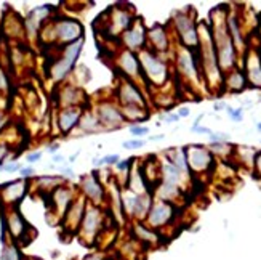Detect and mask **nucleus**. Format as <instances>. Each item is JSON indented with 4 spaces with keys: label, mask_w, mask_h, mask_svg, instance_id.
<instances>
[{
    "label": "nucleus",
    "mask_w": 261,
    "mask_h": 260,
    "mask_svg": "<svg viewBox=\"0 0 261 260\" xmlns=\"http://www.w3.org/2000/svg\"><path fill=\"white\" fill-rule=\"evenodd\" d=\"M197 32H199V48L197 58L201 66L202 80L205 87L213 93L223 92V71L220 69L218 58H216V50L213 45L212 31H210L208 21H197Z\"/></svg>",
    "instance_id": "1"
},
{
    "label": "nucleus",
    "mask_w": 261,
    "mask_h": 260,
    "mask_svg": "<svg viewBox=\"0 0 261 260\" xmlns=\"http://www.w3.org/2000/svg\"><path fill=\"white\" fill-rule=\"evenodd\" d=\"M226 5H220V7L213 8L210 12V31H212L213 37V45L216 50V58H218L220 69L223 74L229 73V71L239 68V55L236 52V47L232 43L229 32L226 27V15H227Z\"/></svg>",
    "instance_id": "2"
},
{
    "label": "nucleus",
    "mask_w": 261,
    "mask_h": 260,
    "mask_svg": "<svg viewBox=\"0 0 261 260\" xmlns=\"http://www.w3.org/2000/svg\"><path fill=\"white\" fill-rule=\"evenodd\" d=\"M141 74L148 88H162L170 80V63L165 57L151 52L149 48L138 53Z\"/></svg>",
    "instance_id": "3"
},
{
    "label": "nucleus",
    "mask_w": 261,
    "mask_h": 260,
    "mask_svg": "<svg viewBox=\"0 0 261 260\" xmlns=\"http://www.w3.org/2000/svg\"><path fill=\"white\" fill-rule=\"evenodd\" d=\"M83 43H85V39H80V40L72 42L69 45H64V47H56L58 55L52 60V63H50L47 69L50 79L53 82H56V84L68 79L75 68L77 60H79L83 50Z\"/></svg>",
    "instance_id": "4"
},
{
    "label": "nucleus",
    "mask_w": 261,
    "mask_h": 260,
    "mask_svg": "<svg viewBox=\"0 0 261 260\" xmlns=\"http://www.w3.org/2000/svg\"><path fill=\"white\" fill-rule=\"evenodd\" d=\"M171 32L176 37V43L183 48H187L191 52H197L199 48V32H197V21L191 7L181 12H175L168 23Z\"/></svg>",
    "instance_id": "5"
},
{
    "label": "nucleus",
    "mask_w": 261,
    "mask_h": 260,
    "mask_svg": "<svg viewBox=\"0 0 261 260\" xmlns=\"http://www.w3.org/2000/svg\"><path fill=\"white\" fill-rule=\"evenodd\" d=\"M135 20L136 13L131 8H119V5L109 7L99 18H96L98 24L101 26L99 34H108L111 39H120L125 31L130 29Z\"/></svg>",
    "instance_id": "6"
},
{
    "label": "nucleus",
    "mask_w": 261,
    "mask_h": 260,
    "mask_svg": "<svg viewBox=\"0 0 261 260\" xmlns=\"http://www.w3.org/2000/svg\"><path fill=\"white\" fill-rule=\"evenodd\" d=\"M2 230L8 233L10 241L16 242L19 247L27 246L36 238V230L26 222L18 207H3Z\"/></svg>",
    "instance_id": "7"
},
{
    "label": "nucleus",
    "mask_w": 261,
    "mask_h": 260,
    "mask_svg": "<svg viewBox=\"0 0 261 260\" xmlns=\"http://www.w3.org/2000/svg\"><path fill=\"white\" fill-rule=\"evenodd\" d=\"M106 222H108V211H104L101 206H95V204L88 202L77 238H79L83 246L88 247L95 246L98 236L103 231Z\"/></svg>",
    "instance_id": "8"
},
{
    "label": "nucleus",
    "mask_w": 261,
    "mask_h": 260,
    "mask_svg": "<svg viewBox=\"0 0 261 260\" xmlns=\"http://www.w3.org/2000/svg\"><path fill=\"white\" fill-rule=\"evenodd\" d=\"M173 60H175L176 74H178L187 85L192 88H197L201 84H204L197 52H191V50L183 48L181 45L176 43V47H173Z\"/></svg>",
    "instance_id": "9"
},
{
    "label": "nucleus",
    "mask_w": 261,
    "mask_h": 260,
    "mask_svg": "<svg viewBox=\"0 0 261 260\" xmlns=\"http://www.w3.org/2000/svg\"><path fill=\"white\" fill-rule=\"evenodd\" d=\"M186 153V161L187 167H189L191 175H202V174H210L215 169L216 159L205 145H189L185 148Z\"/></svg>",
    "instance_id": "10"
},
{
    "label": "nucleus",
    "mask_w": 261,
    "mask_h": 260,
    "mask_svg": "<svg viewBox=\"0 0 261 260\" xmlns=\"http://www.w3.org/2000/svg\"><path fill=\"white\" fill-rule=\"evenodd\" d=\"M176 212H178V206L176 204L165 202V201H154L146 219H144V223L149 228L162 233V230H165L167 226H170L175 222Z\"/></svg>",
    "instance_id": "11"
},
{
    "label": "nucleus",
    "mask_w": 261,
    "mask_h": 260,
    "mask_svg": "<svg viewBox=\"0 0 261 260\" xmlns=\"http://www.w3.org/2000/svg\"><path fill=\"white\" fill-rule=\"evenodd\" d=\"M115 63V71L119 73L122 79H129L131 82H135L136 85H146L144 84L143 74H141V66L140 60H138V55L130 52V50L120 48L117 55L114 57Z\"/></svg>",
    "instance_id": "12"
},
{
    "label": "nucleus",
    "mask_w": 261,
    "mask_h": 260,
    "mask_svg": "<svg viewBox=\"0 0 261 260\" xmlns=\"http://www.w3.org/2000/svg\"><path fill=\"white\" fill-rule=\"evenodd\" d=\"M77 198V191L72 186H69L68 183L59 185L58 188L48 195V214L47 217L53 215L55 217V223H59L61 219L64 217L66 211L69 209V206L72 204V201Z\"/></svg>",
    "instance_id": "13"
},
{
    "label": "nucleus",
    "mask_w": 261,
    "mask_h": 260,
    "mask_svg": "<svg viewBox=\"0 0 261 260\" xmlns=\"http://www.w3.org/2000/svg\"><path fill=\"white\" fill-rule=\"evenodd\" d=\"M115 101L119 106H140L149 109V103L141 87L129 79H122V77L115 87Z\"/></svg>",
    "instance_id": "14"
},
{
    "label": "nucleus",
    "mask_w": 261,
    "mask_h": 260,
    "mask_svg": "<svg viewBox=\"0 0 261 260\" xmlns=\"http://www.w3.org/2000/svg\"><path fill=\"white\" fill-rule=\"evenodd\" d=\"M95 114L98 116L103 130H117L125 124L120 106L115 100H99L96 103Z\"/></svg>",
    "instance_id": "15"
},
{
    "label": "nucleus",
    "mask_w": 261,
    "mask_h": 260,
    "mask_svg": "<svg viewBox=\"0 0 261 260\" xmlns=\"http://www.w3.org/2000/svg\"><path fill=\"white\" fill-rule=\"evenodd\" d=\"M87 204H88V201L85 198H83L82 195H77V198L72 201L69 209L64 214V217L61 219V222H59L63 235L69 236V238L77 236L79 228H80V223H82V219H83V214H85Z\"/></svg>",
    "instance_id": "16"
},
{
    "label": "nucleus",
    "mask_w": 261,
    "mask_h": 260,
    "mask_svg": "<svg viewBox=\"0 0 261 260\" xmlns=\"http://www.w3.org/2000/svg\"><path fill=\"white\" fill-rule=\"evenodd\" d=\"M119 40L122 43V48L130 50V52L138 55L143 50L148 48V26L144 24V21L141 18L136 16L135 23L130 26L129 31H125L120 36Z\"/></svg>",
    "instance_id": "17"
},
{
    "label": "nucleus",
    "mask_w": 261,
    "mask_h": 260,
    "mask_svg": "<svg viewBox=\"0 0 261 260\" xmlns=\"http://www.w3.org/2000/svg\"><path fill=\"white\" fill-rule=\"evenodd\" d=\"M148 48L151 52L165 57V55L173 53L171 47V31L168 24L155 23L151 27H148Z\"/></svg>",
    "instance_id": "18"
},
{
    "label": "nucleus",
    "mask_w": 261,
    "mask_h": 260,
    "mask_svg": "<svg viewBox=\"0 0 261 260\" xmlns=\"http://www.w3.org/2000/svg\"><path fill=\"white\" fill-rule=\"evenodd\" d=\"M53 7L52 5H42V7L32 8L27 16L23 20L24 23V36L29 39V40H36L38 39L42 27L45 23H48L50 20L53 18Z\"/></svg>",
    "instance_id": "19"
},
{
    "label": "nucleus",
    "mask_w": 261,
    "mask_h": 260,
    "mask_svg": "<svg viewBox=\"0 0 261 260\" xmlns=\"http://www.w3.org/2000/svg\"><path fill=\"white\" fill-rule=\"evenodd\" d=\"M79 186H80L79 193L90 204H95V206H101V207L106 204L108 190L104 188V185L101 183V180H99L95 174L82 175Z\"/></svg>",
    "instance_id": "20"
},
{
    "label": "nucleus",
    "mask_w": 261,
    "mask_h": 260,
    "mask_svg": "<svg viewBox=\"0 0 261 260\" xmlns=\"http://www.w3.org/2000/svg\"><path fill=\"white\" fill-rule=\"evenodd\" d=\"M242 71L247 77V84L253 88H261V50L248 47L242 57Z\"/></svg>",
    "instance_id": "21"
},
{
    "label": "nucleus",
    "mask_w": 261,
    "mask_h": 260,
    "mask_svg": "<svg viewBox=\"0 0 261 260\" xmlns=\"http://www.w3.org/2000/svg\"><path fill=\"white\" fill-rule=\"evenodd\" d=\"M29 185L31 180L24 179L12 180L8 183L0 185V201L3 202V207H18V204L29 191Z\"/></svg>",
    "instance_id": "22"
},
{
    "label": "nucleus",
    "mask_w": 261,
    "mask_h": 260,
    "mask_svg": "<svg viewBox=\"0 0 261 260\" xmlns=\"http://www.w3.org/2000/svg\"><path fill=\"white\" fill-rule=\"evenodd\" d=\"M226 27L227 32H229V37L232 43L236 47V52L239 57H243V53L247 52V39L245 34H243V26H242V20L236 12L232 10H227L226 15Z\"/></svg>",
    "instance_id": "23"
},
{
    "label": "nucleus",
    "mask_w": 261,
    "mask_h": 260,
    "mask_svg": "<svg viewBox=\"0 0 261 260\" xmlns=\"http://www.w3.org/2000/svg\"><path fill=\"white\" fill-rule=\"evenodd\" d=\"M87 93L82 90L80 85L64 84L58 90V106L63 108H85Z\"/></svg>",
    "instance_id": "24"
},
{
    "label": "nucleus",
    "mask_w": 261,
    "mask_h": 260,
    "mask_svg": "<svg viewBox=\"0 0 261 260\" xmlns=\"http://www.w3.org/2000/svg\"><path fill=\"white\" fill-rule=\"evenodd\" d=\"M130 231H131V240H135L138 244H141L144 247H155L162 244L164 240L162 233L149 228L144 222H133Z\"/></svg>",
    "instance_id": "25"
},
{
    "label": "nucleus",
    "mask_w": 261,
    "mask_h": 260,
    "mask_svg": "<svg viewBox=\"0 0 261 260\" xmlns=\"http://www.w3.org/2000/svg\"><path fill=\"white\" fill-rule=\"evenodd\" d=\"M122 188L131 191L133 195H146V193H151L152 195L151 186H149L146 179H144V174L141 170V164L135 162V159H133L130 170L127 172V180H125V183Z\"/></svg>",
    "instance_id": "26"
},
{
    "label": "nucleus",
    "mask_w": 261,
    "mask_h": 260,
    "mask_svg": "<svg viewBox=\"0 0 261 260\" xmlns=\"http://www.w3.org/2000/svg\"><path fill=\"white\" fill-rule=\"evenodd\" d=\"M85 108H63L59 109L56 114V127L59 130L61 135L68 137L69 134H72L77 125H79V120L82 118Z\"/></svg>",
    "instance_id": "27"
},
{
    "label": "nucleus",
    "mask_w": 261,
    "mask_h": 260,
    "mask_svg": "<svg viewBox=\"0 0 261 260\" xmlns=\"http://www.w3.org/2000/svg\"><path fill=\"white\" fill-rule=\"evenodd\" d=\"M187 179H189V175H185L183 172H180V170L176 169L175 165H171L170 162H167V161L160 162V181L185 190Z\"/></svg>",
    "instance_id": "28"
},
{
    "label": "nucleus",
    "mask_w": 261,
    "mask_h": 260,
    "mask_svg": "<svg viewBox=\"0 0 261 260\" xmlns=\"http://www.w3.org/2000/svg\"><path fill=\"white\" fill-rule=\"evenodd\" d=\"M185 190H181L178 186L164 183V181H159L157 185L152 188V198L154 201H165V202H171L176 204L181 199Z\"/></svg>",
    "instance_id": "29"
},
{
    "label": "nucleus",
    "mask_w": 261,
    "mask_h": 260,
    "mask_svg": "<svg viewBox=\"0 0 261 260\" xmlns=\"http://www.w3.org/2000/svg\"><path fill=\"white\" fill-rule=\"evenodd\" d=\"M247 77L243 74L242 68H239L226 73L223 77V92H231V93H241L247 88Z\"/></svg>",
    "instance_id": "30"
},
{
    "label": "nucleus",
    "mask_w": 261,
    "mask_h": 260,
    "mask_svg": "<svg viewBox=\"0 0 261 260\" xmlns=\"http://www.w3.org/2000/svg\"><path fill=\"white\" fill-rule=\"evenodd\" d=\"M77 129H79L82 134H87V135L103 132V127H101V124H99L98 116L95 114V111H92V109H85V111H83Z\"/></svg>",
    "instance_id": "31"
},
{
    "label": "nucleus",
    "mask_w": 261,
    "mask_h": 260,
    "mask_svg": "<svg viewBox=\"0 0 261 260\" xmlns=\"http://www.w3.org/2000/svg\"><path fill=\"white\" fill-rule=\"evenodd\" d=\"M164 158H165L167 162H170L171 165H175V167L178 169L180 172H183L185 175H191L189 174V167H187L185 148H168L164 153Z\"/></svg>",
    "instance_id": "32"
},
{
    "label": "nucleus",
    "mask_w": 261,
    "mask_h": 260,
    "mask_svg": "<svg viewBox=\"0 0 261 260\" xmlns=\"http://www.w3.org/2000/svg\"><path fill=\"white\" fill-rule=\"evenodd\" d=\"M120 111L122 116H124L125 122H129L130 125H135V124H141L144 120L149 119V109L146 108H140V106H120Z\"/></svg>",
    "instance_id": "33"
},
{
    "label": "nucleus",
    "mask_w": 261,
    "mask_h": 260,
    "mask_svg": "<svg viewBox=\"0 0 261 260\" xmlns=\"http://www.w3.org/2000/svg\"><path fill=\"white\" fill-rule=\"evenodd\" d=\"M37 181V188L40 190L42 193H47V195H50L55 188H58L59 185L66 183V180L63 179V177H53V175H45V177H38V179H36Z\"/></svg>",
    "instance_id": "34"
},
{
    "label": "nucleus",
    "mask_w": 261,
    "mask_h": 260,
    "mask_svg": "<svg viewBox=\"0 0 261 260\" xmlns=\"http://www.w3.org/2000/svg\"><path fill=\"white\" fill-rule=\"evenodd\" d=\"M257 149L252 146H234V154L239 156V161L243 165H248V167H253L255 156H257Z\"/></svg>",
    "instance_id": "35"
},
{
    "label": "nucleus",
    "mask_w": 261,
    "mask_h": 260,
    "mask_svg": "<svg viewBox=\"0 0 261 260\" xmlns=\"http://www.w3.org/2000/svg\"><path fill=\"white\" fill-rule=\"evenodd\" d=\"M208 149L212 151V154L216 158H221V159H226L234 154V145H231L229 141L227 143H210Z\"/></svg>",
    "instance_id": "36"
},
{
    "label": "nucleus",
    "mask_w": 261,
    "mask_h": 260,
    "mask_svg": "<svg viewBox=\"0 0 261 260\" xmlns=\"http://www.w3.org/2000/svg\"><path fill=\"white\" fill-rule=\"evenodd\" d=\"M24 256L21 254L19 246L13 241H5L2 249V260H23Z\"/></svg>",
    "instance_id": "37"
},
{
    "label": "nucleus",
    "mask_w": 261,
    "mask_h": 260,
    "mask_svg": "<svg viewBox=\"0 0 261 260\" xmlns=\"http://www.w3.org/2000/svg\"><path fill=\"white\" fill-rule=\"evenodd\" d=\"M10 90V79L7 74V69L0 64V93H7Z\"/></svg>",
    "instance_id": "38"
},
{
    "label": "nucleus",
    "mask_w": 261,
    "mask_h": 260,
    "mask_svg": "<svg viewBox=\"0 0 261 260\" xmlns=\"http://www.w3.org/2000/svg\"><path fill=\"white\" fill-rule=\"evenodd\" d=\"M10 153H12V148L7 141H0V169H2V165L8 161L10 158Z\"/></svg>",
    "instance_id": "39"
},
{
    "label": "nucleus",
    "mask_w": 261,
    "mask_h": 260,
    "mask_svg": "<svg viewBox=\"0 0 261 260\" xmlns=\"http://www.w3.org/2000/svg\"><path fill=\"white\" fill-rule=\"evenodd\" d=\"M21 167H23V165L16 161V159H8V161L2 165V169H0V170L8 172V174H13V172H18V170H21Z\"/></svg>",
    "instance_id": "40"
},
{
    "label": "nucleus",
    "mask_w": 261,
    "mask_h": 260,
    "mask_svg": "<svg viewBox=\"0 0 261 260\" xmlns=\"http://www.w3.org/2000/svg\"><path fill=\"white\" fill-rule=\"evenodd\" d=\"M226 113L227 116L234 120V122H241L243 119V108H231V106H226Z\"/></svg>",
    "instance_id": "41"
},
{
    "label": "nucleus",
    "mask_w": 261,
    "mask_h": 260,
    "mask_svg": "<svg viewBox=\"0 0 261 260\" xmlns=\"http://www.w3.org/2000/svg\"><path fill=\"white\" fill-rule=\"evenodd\" d=\"M129 130H130V134L133 137H144V135H148L149 134V129L148 127H144V125H140V124H135V125H130L129 127Z\"/></svg>",
    "instance_id": "42"
},
{
    "label": "nucleus",
    "mask_w": 261,
    "mask_h": 260,
    "mask_svg": "<svg viewBox=\"0 0 261 260\" xmlns=\"http://www.w3.org/2000/svg\"><path fill=\"white\" fill-rule=\"evenodd\" d=\"M144 145H146V141L141 140V138H133V140H129V141H124V149H141Z\"/></svg>",
    "instance_id": "43"
},
{
    "label": "nucleus",
    "mask_w": 261,
    "mask_h": 260,
    "mask_svg": "<svg viewBox=\"0 0 261 260\" xmlns=\"http://www.w3.org/2000/svg\"><path fill=\"white\" fill-rule=\"evenodd\" d=\"M210 141L212 143H227L229 141V134H224V132H212V134H210Z\"/></svg>",
    "instance_id": "44"
},
{
    "label": "nucleus",
    "mask_w": 261,
    "mask_h": 260,
    "mask_svg": "<svg viewBox=\"0 0 261 260\" xmlns=\"http://www.w3.org/2000/svg\"><path fill=\"white\" fill-rule=\"evenodd\" d=\"M131 162H133V159H120V161L114 165L115 169L119 170V172H129L130 167H131Z\"/></svg>",
    "instance_id": "45"
},
{
    "label": "nucleus",
    "mask_w": 261,
    "mask_h": 260,
    "mask_svg": "<svg viewBox=\"0 0 261 260\" xmlns=\"http://www.w3.org/2000/svg\"><path fill=\"white\" fill-rule=\"evenodd\" d=\"M19 175H21V179H24V180H31V179H34L36 170H34V167H31V165H27V167H21V170H19Z\"/></svg>",
    "instance_id": "46"
},
{
    "label": "nucleus",
    "mask_w": 261,
    "mask_h": 260,
    "mask_svg": "<svg viewBox=\"0 0 261 260\" xmlns=\"http://www.w3.org/2000/svg\"><path fill=\"white\" fill-rule=\"evenodd\" d=\"M119 161H120V156H119V154H108V156L101 158L103 165H115Z\"/></svg>",
    "instance_id": "47"
},
{
    "label": "nucleus",
    "mask_w": 261,
    "mask_h": 260,
    "mask_svg": "<svg viewBox=\"0 0 261 260\" xmlns=\"http://www.w3.org/2000/svg\"><path fill=\"white\" fill-rule=\"evenodd\" d=\"M160 119H164L165 122H178V120H180L178 114H176V113H168V111H167L165 114H160Z\"/></svg>",
    "instance_id": "48"
},
{
    "label": "nucleus",
    "mask_w": 261,
    "mask_h": 260,
    "mask_svg": "<svg viewBox=\"0 0 261 260\" xmlns=\"http://www.w3.org/2000/svg\"><path fill=\"white\" fill-rule=\"evenodd\" d=\"M253 170H255V175L261 177V151H258V153H257V156H255Z\"/></svg>",
    "instance_id": "49"
},
{
    "label": "nucleus",
    "mask_w": 261,
    "mask_h": 260,
    "mask_svg": "<svg viewBox=\"0 0 261 260\" xmlns=\"http://www.w3.org/2000/svg\"><path fill=\"white\" fill-rule=\"evenodd\" d=\"M26 159H27V162H29V164L40 161V159H42V151H32V153L27 154Z\"/></svg>",
    "instance_id": "50"
},
{
    "label": "nucleus",
    "mask_w": 261,
    "mask_h": 260,
    "mask_svg": "<svg viewBox=\"0 0 261 260\" xmlns=\"http://www.w3.org/2000/svg\"><path fill=\"white\" fill-rule=\"evenodd\" d=\"M191 130L194 132V134H207V135L212 134V130H210L208 127H204V125H192Z\"/></svg>",
    "instance_id": "51"
},
{
    "label": "nucleus",
    "mask_w": 261,
    "mask_h": 260,
    "mask_svg": "<svg viewBox=\"0 0 261 260\" xmlns=\"http://www.w3.org/2000/svg\"><path fill=\"white\" fill-rule=\"evenodd\" d=\"M82 260H106V257L103 256L101 252H93V254H88Z\"/></svg>",
    "instance_id": "52"
},
{
    "label": "nucleus",
    "mask_w": 261,
    "mask_h": 260,
    "mask_svg": "<svg viewBox=\"0 0 261 260\" xmlns=\"http://www.w3.org/2000/svg\"><path fill=\"white\" fill-rule=\"evenodd\" d=\"M59 172L63 174V179H72L74 177V170L68 167H59Z\"/></svg>",
    "instance_id": "53"
},
{
    "label": "nucleus",
    "mask_w": 261,
    "mask_h": 260,
    "mask_svg": "<svg viewBox=\"0 0 261 260\" xmlns=\"http://www.w3.org/2000/svg\"><path fill=\"white\" fill-rule=\"evenodd\" d=\"M176 114H178V118L181 119V118H187V116L191 114V111H189V108H187V106H181Z\"/></svg>",
    "instance_id": "54"
},
{
    "label": "nucleus",
    "mask_w": 261,
    "mask_h": 260,
    "mask_svg": "<svg viewBox=\"0 0 261 260\" xmlns=\"http://www.w3.org/2000/svg\"><path fill=\"white\" fill-rule=\"evenodd\" d=\"M5 125H7V114L0 111V132L5 129Z\"/></svg>",
    "instance_id": "55"
},
{
    "label": "nucleus",
    "mask_w": 261,
    "mask_h": 260,
    "mask_svg": "<svg viewBox=\"0 0 261 260\" xmlns=\"http://www.w3.org/2000/svg\"><path fill=\"white\" fill-rule=\"evenodd\" d=\"M58 149H59V143H53V145H50L48 148H47V151L50 153V154H56L58 153Z\"/></svg>",
    "instance_id": "56"
},
{
    "label": "nucleus",
    "mask_w": 261,
    "mask_h": 260,
    "mask_svg": "<svg viewBox=\"0 0 261 260\" xmlns=\"http://www.w3.org/2000/svg\"><path fill=\"white\" fill-rule=\"evenodd\" d=\"M226 106H227V104L224 101H215L213 109H215V111H221V109H226Z\"/></svg>",
    "instance_id": "57"
},
{
    "label": "nucleus",
    "mask_w": 261,
    "mask_h": 260,
    "mask_svg": "<svg viewBox=\"0 0 261 260\" xmlns=\"http://www.w3.org/2000/svg\"><path fill=\"white\" fill-rule=\"evenodd\" d=\"M53 162H56V164L64 162V156H61V154H55V156H53Z\"/></svg>",
    "instance_id": "58"
},
{
    "label": "nucleus",
    "mask_w": 261,
    "mask_h": 260,
    "mask_svg": "<svg viewBox=\"0 0 261 260\" xmlns=\"http://www.w3.org/2000/svg\"><path fill=\"white\" fill-rule=\"evenodd\" d=\"M164 134H160V135H154V137H149V140L151 141H160V140H164Z\"/></svg>",
    "instance_id": "59"
},
{
    "label": "nucleus",
    "mask_w": 261,
    "mask_h": 260,
    "mask_svg": "<svg viewBox=\"0 0 261 260\" xmlns=\"http://www.w3.org/2000/svg\"><path fill=\"white\" fill-rule=\"evenodd\" d=\"M92 162H93V165H95V167H101V165H103V162H101V159H98V158H93L92 159Z\"/></svg>",
    "instance_id": "60"
},
{
    "label": "nucleus",
    "mask_w": 261,
    "mask_h": 260,
    "mask_svg": "<svg viewBox=\"0 0 261 260\" xmlns=\"http://www.w3.org/2000/svg\"><path fill=\"white\" fill-rule=\"evenodd\" d=\"M106 260H127V259H124V257H122V256H119V254H117V256H112V257H106Z\"/></svg>",
    "instance_id": "61"
},
{
    "label": "nucleus",
    "mask_w": 261,
    "mask_h": 260,
    "mask_svg": "<svg viewBox=\"0 0 261 260\" xmlns=\"http://www.w3.org/2000/svg\"><path fill=\"white\" fill-rule=\"evenodd\" d=\"M23 260H43V259H40V257H34V256H24Z\"/></svg>",
    "instance_id": "62"
}]
</instances>
